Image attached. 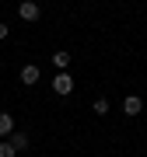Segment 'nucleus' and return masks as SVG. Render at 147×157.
<instances>
[{
    "mask_svg": "<svg viewBox=\"0 0 147 157\" xmlns=\"http://www.w3.org/2000/svg\"><path fill=\"white\" fill-rule=\"evenodd\" d=\"M39 4H35V0H21V4H18V17H21V21H39Z\"/></svg>",
    "mask_w": 147,
    "mask_h": 157,
    "instance_id": "nucleus-1",
    "label": "nucleus"
},
{
    "mask_svg": "<svg viewBox=\"0 0 147 157\" xmlns=\"http://www.w3.org/2000/svg\"><path fill=\"white\" fill-rule=\"evenodd\" d=\"M123 112H126V119L140 115V112H144V101H140V94H126V98H123Z\"/></svg>",
    "mask_w": 147,
    "mask_h": 157,
    "instance_id": "nucleus-2",
    "label": "nucleus"
},
{
    "mask_svg": "<svg viewBox=\"0 0 147 157\" xmlns=\"http://www.w3.org/2000/svg\"><path fill=\"white\" fill-rule=\"evenodd\" d=\"M53 91H56V94H70V91H74V77H70L67 70H60V73H56V80H53Z\"/></svg>",
    "mask_w": 147,
    "mask_h": 157,
    "instance_id": "nucleus-3",
    "label": "nucleus"
},
{
    "mask_svg": "<svg viewBox=\"0 0 147 157\" xmlns=\"http://www.w3.org/2000/svg\"><path fill=\"white\" fill-rule=\"evenodd\" d=\"M39 77H42V70L35 67V63H28V67H21V84H25V87L39 84Z\"/></svg>",
    "mask_w": 147,
    "mask_h": 157,
    "instance_id": "nucleus-4",
    "label": "nucleus"
},
{
    "mask_svg": "<svg viewBox=\"0 0 147 157\" xmlns=\"http://www.w3.org/2000/svg\"><path fill=\"white\" fill-rule=\"evenodd\" d=\"M7 140H11V147H14V150H28V133H11V136H7Z\"/></svg>",
    "mask_w": 147,
    "mask_h": 157,
    "instance_id": "nucleus-5",
    "label": "nucleus"
},
{
    "mask_svg": "<svg viewBox=\"0 0 147 157\" xmlns=\"http://www.w3.org/2000/svg\"><path fill=\"white\" fill-rule=\"evenodd\" d=\"M14 133V119H11V112H0V136H11Z\"/></svg>",
    "mask_w": 147,
    "mask_h": 157,
    "instance_id": "nucleus-6",
    "label": "nucleus"
},
{
    "mask_svg": "<svg viewBox=\"0 0 147 157\" xmlns=\"http://www.w3.org/2000/svg\"><path fill=\"white\" fill-rule=\"evenodd\" d=\"M53 63H56L60 70H67L70 67V52H53Z\"/></svg>",
    "mask_w": 147,
    "mask_h": 157,
    "instance_id": "nucleus-7",
    "label": "nucleus"
},
{
    "mask_svg": "<svg viewBox=\"0 0 147 157\" xmlns=\"http://www.w3.org/2000/svg\"><path fill=\"white\" fill-rule=\"evenodd\" d=\"M91 112H95V115H109V101H105V98H95Z\"/></svg>",
    "mask_w": 147,
    "mask_h": 157,
    "instance_id": "nucleus-8",
    "label": "nucleus"
},
{
    "mask_svg": "<svg viewBox=\"0 0 147 157\" xmlns=\"http://www.w3.org/2000/svg\"><path fill=\"white\" fill-rule=\"evenodd\" d=\"M18 150H14V147H11V140H4V143H0V157H14Z\"/></svg>",
    "mask_w": 147,
    "mask_h": 157,
    "instance_id": "nucleus-9",
    "label": "nucleus"
},
{
    "mask_svg": "<svg viewBox=\"0 0 147 157\" xmlns=\"http://www.w3.org/2000/svg\"><path fill=\"white\" fill-rule=\"evenodd\" d=\"M7 32H11V28H7V25H0V42L7 39Z\"/></svg>",
    "mask_w": 147,
    "mask_h": 157,
    "instance_id": "nucleus-10",
    "label": "nucleus"
}]
</instances>
